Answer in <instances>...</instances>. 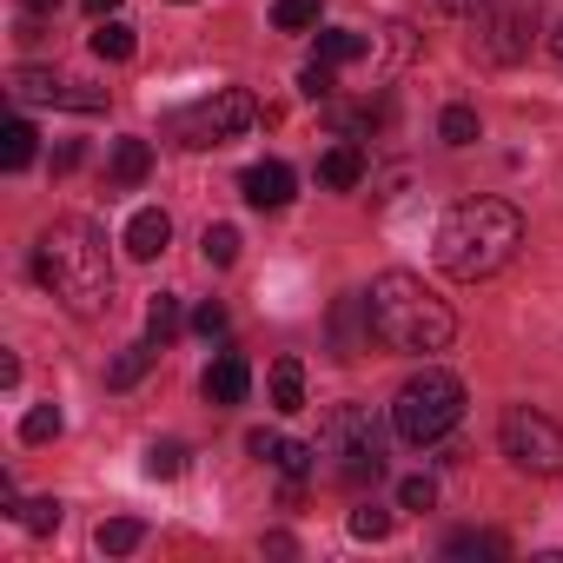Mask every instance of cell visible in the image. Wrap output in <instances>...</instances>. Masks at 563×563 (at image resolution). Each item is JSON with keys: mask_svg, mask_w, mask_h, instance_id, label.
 Instances as JSON below:
<instances>
[{"mask_svg": "<svg viewBox=\"0 0 563 563\" xmlns=\"http://www.w3.org/2000/svg\"><path fill=\"white\" fill-rule=\"evenodd\" d=\"M34 278L74 312V319H100L113 306V258H107V232L93 219H54L34 245Z\"/></svg>", "mask_w": 563, "mask_h": 563, "instance_id": "6da1fadb", "label": "cell"}, {"mask_svg": "<svg viewBox=\"0 0 563 563\" xmlns=\"http://www.w3.org/2000/svg\"><path fill=\"white\" fill-rule=\"evenodd\" d=\"M365 319H372V339L385 352H411V358H431V352H444L457 339L451 306L418 272H378L372 292H365Z\"/></svg>", "mask_w": 563, "mask_h": 563, "instance_id": "7a4b0ae2", "label": "cell"}, {"mask_svg": "<svg viewBox=\"0 0 563 563\" xmlns=\"http://www.w3.org/2000/svg\"><path fill=\"white\" fill-rule=\"evenodd\" d=\"M517 245H523V212L510 199H464L438 225V272H451L457 286H477L517 258Z\"/></svg>", "mask_w": 563, "mask_h": 563, "instance_id": "3957f363", "label": "cell"}, {"mask_svg": "<svg viewBox=\"0 0 563 563\" xmlns=\"http://www.w3.org/2000/svg\"><path fill=\"white\" fill-rule=\"evenodd\" d=\"M319 477L358 490L385 477V431L372 418V405H332L319 424Z\"/></svg>", "mask_w": 563, "mask_h": 563, "instance_id": "277c9868", "label": "cell"}, {"mask_svg": "<svg viewBox=\"0 0 563 563\" xmlns=\"http://www.w3.org/2000/svg\"><path fill=\"white\" fill-rule=\"evenodd\" d=\"M457 418H464V385L451 372H438V365H424L418 378H405L398 398H391V431L405 444H438V438L457 431Z\"/></svg>", "mask_w": 563, "mask_h": 563, "instance_id": "5b68a950", "label": "cell"}, {"mask_svg": "<svg viewBox=\"0 0 563 563\" xmlns=\"http://www.w3.org/2000/svg\"><path fill=\"white\" fill-rule=\"evenodd\" d=\"M252 126H258V100H252L245 87H219V93H206V100L166 113V140H179V146H192V153L225 146V140H239V133H252Z\"/></svg>", "mask_w": 563, "mask_h": 563, "instance_id": "8992f818", "label": "cell"}, {"mask_svg": "<svg viewBox=\"0 0 563 563\" xmlns=\"http://www.w3.org/2000/svg\"><path fill=\"white\" fill-rule=\"evenodd\" d=\"M497 444H504V457H510L517 471H530V477H556V471H563V424H556L550 411H537V405H510L504 424H497Z\"/></svg>", "mask_w": 563, "mask_h": 563, "instance_id": "52a82bcc", "label": "cell"}, {"mask_svg": "<svg viewBox=\"0 0 563 563\" xmlns=\"http://www.w3.org/2000/svg\"><path fill=\"white\" fill-rule=\"evenodd\" d=\"M14 100H27V107H74V113H100V107H107L100 87L60 80V74H47V67H21V74H14Z\"/></svg>", "mask_w": 563, "mask_h": 563, "instance_id": "ba28073f", "label": "cell"}, {"mask_svg": "<svg viewBox=\"0 0 563 563\" xmlns=\"http://www.w3.org/2000/svg\"><path fill=\"white\" fill-rule=\"evenodd\" d=\"M292 166L286 159H258V166H245L239 173V192H245V206H258V212H278V206H292Z\"/></svg>", "mask_w": 563, "mask_h": 563, "instance_id": "9c48e42d", "label": "cell"}, {"mask_svg": "<svg viewBox=\"0 0 563 563\" xmlns=\"http://www.w3.org/2000/svg\"><path fill=\"white\" fill-rule=\"evenodd\" d=\"M199 391H206L212 405H245V391H252V365H245L239 352H219V358L206 365Z\"/></svg>", "mask_w": 563, "mask_h": 563, "instance_id": "30bf717a", "label": "cell"}, {"mask_svg": "<svg viewBox=\"0 0 563 563\" xmlns=\"http://www.w3.org/2000/svg\"><path fill=\"white\" fill-rule=\"evenodd\" d=\"M166 239H173V219H166L159 206H140V212L126 219V252H133V258H159Z\"/></svg>", "mask_w": 563, "mask_h": 563, "instance_id": "8fae6325", "label": "cell"}, {"mask_svg": "<svg viewBox=\"0 0 563 563\" xmlns=\"http://www.w3.org/2000/svg\"><path fill=\"white\" fill-rule=\"evenodd\" d=\"M358 179H365V153H358L352 140L325 146V159H319V186H332V192H352Z\"/></svg>", "mask_w": 563, "mask_h": 563, "instance_id": "7c38bea8", "label": "cell"}, {"mask_svg": "<svg viewBox=\"0 0 563 563\" xmlns=\"http://www.w3.org/2000/svg\"><path fill=\"white\" fill-rule=\"evenodd\" d=\"M153 358H159V345L153 339H140V345H126L113 365H107V391H133L146 372H153Z\"/></svg>", "mask_w": 563, "mask_h": 563, "instance_id": "4fadbf2b", "label": "cell"}, {"mask_svg": "<svg viewBox=\"0 0 563 563\" xmlns=\"http://www.w3.org/2000/svg\"><path fill=\"white\" fill-rule=\"evenodd\" d=\"M272 405L278 411H306V365L299 358H278L272 365Z\"/></svg>", "mask_w": 563, "mask_h": 563, "instance_id": "5bb4252c", "label": "cell"}, {"mask_svg": "<svg viewBox=\"0 0 563 563\" xmlns=\"http://www.w3.org/2000/svg\"><path fill=\"white\" fill-rule=\"evenodd\" d=\"M365 47H372L365 34H352V27H325L312 60H325V67H345V60H365Z\"/></svg>", "mask_w": 563, "mask_h": 563, "instance_id": "9a60e30c", "label": "cell"}, {"mask_svg": "<svg viewBox=\"0 0 563 563\" xmlns=\"http://www.w3.org/2000/svg\"><path fill=\"white\" fill-rule=\"evenodd\" d=\"M146 173H153V146H146V140H120V146H113V179H120V186H140Z\"/></svg>", "mask_w": 563, "mask_h": 563, "instance_id": "2e32d148", "label": "cell"}, {"mask_svg": "<svg viewBox=\"0 0 563 563\" xmlns=\"http://www.w3.org/2000/svg\"><path fill=\"white\" fill-rule=\"evenodd\" d=\"M93 543H100L107 556H126V550H140V543H146V523H140V517H107Z\"/></svg>", "mask_w": 563, "mask_h": 563, "instance_id": "e0dca14e", "label": "cell"}, {"mask_svg": "<svg viewBox=\"0 0 563 563\" xmlns=\"http://www.w3.org/2000/svg\"><path fill=\"white\" fill-rule=\"evenodd\" d=\"M27 159H34V126L27 120H8V126H0V166L21 173Z\"/></svg>", "mask_w": 563, "mask_h": 563, "instance_id": "ac0fdd59", "label": "cell"}, {"mask_svg": "<svg viewBox=\"0 0 563 563\" xmlns=\"http://www.w3.org/2000/svg\"><path fill=\"white\" fill-rule=\"evenodd\" d=\"M133 47H140V41H133V27H126V21H113V14H107V21L93 27V54H100V60H133Z\"/></svg>", "mask_w": 563, "mask_h": 563, "instance_id": "d6986e66", "label": "cell"}, {"mask_svg": "<svg viewBox=\"0 0 563 563\" xmlns=\"http://www.w3.org/2000/svg\"><path fill=\"white\" fill-rule=\"evenodd\" d=\"M173 332H179V299H173V292H159V299L146 306V339H153V345H166Z\"/></svg>", "mask_w": 563, "mask_h": 563, "instance_id": "ffe728a7", "label": "cell"}, {"mask_svg": "<svg viewBox=\"0 0 563 563\" xmlns=\"http://www.w3.org/2000/svg\"><path fill=\"white\" fill-rule=\"evenodd\" d=\"M60 405H34L27 418H21V444H47V438H60Z\"/></svg>", "mask_w": 563, "mask_h": 563, "instance_id": "44dd1931", "label": "cell"}, {"mask_svg": "<svg viewBox=\"0 0 563 563\" xmlns=\"http://www.w3.org/2000/svg\"><path fill=\"white\" fill-rule=\"evenodd\" d=\"M272 27H286V34L319 27V0H278V8H272Z\"/></svg>", "mask_w": 563, "mask_h": 563, "instance_id": "7402d4cb", "label": "cell"}, {"mask_svg": "<svg viewBox=\"0 0 563 563\" xmlns=\"http://www.w3.org/2000/svg\"><path fill=\"white\" fill-rule=\"evenodd\" d=\"M444 556H504V537H490V530H457V537L444 543Z\"/></svg>", "mask_w": 563, "mask_h": 563, "instance_id": "603a6c76", "label": "cell"}, {"mask_svg": "<svg viewBox=\"0 0 563 563\" xmlns=\"http://www.w3.org/2000/svg\"><path fill=\"white\" fill-rule=\"evenodd\" d=\"M490 54H497V60H517V54H523V14H517V8L497 14V41H490Z\"/></svg>", "mask_w": 563, "mask_h": 563, "instance_id": "cb8c5ba5", "label": "cell"}, {"mask_svg": "<svg viewBox=\"0 0 563 563\" xmlns=\"http://www.w3.org/2000/svg\"><path fill=\"white\" fill-rule=\"evenodd\" d=\"M438 133H444V146H471V140H477V113H471V107H444Z\"/></svg>", "mask_w": 563, "mask_h": 563, "instance_id": "d4e9b609", "label": "cell"}, {"mask_svg": "<svg viewBox=\"0 0 563 563\" xmlns=\"http://www.w3.org/2000/svg\"><path fill=\"white\" fill-rule=\"evenodd\" d=\"M206 265H232L239 258V225H206Z\"/></svg>", "mask_w": 563, "mask_h": 563, "instance_id": "484cf974", "label": "cell"}, {"mask_svg": "<svg viewBox=\"0 0 563 563\" xmlns=\"http://www.w3.org/2000/svg\"><path fill=\"white\" fill-rule=\"evenodd\" d=\"M14 517H21V530L47 537V530L60 523V504H54V497H34V504H14Z\"/></svg>", "mask_w": 563, "mask_h": 563, "instance_id": "4316f807", "label": "cell"}, {"mask_svg": "<svg viewBox=\"0 0 563 563\" xmlns=\"http://www.w3.org/2000/svg\"><path fill=\"white\" fill-rule=\"evenodd\" d=\"M352 537H358V543H378V537H391V510H378V504H358V510H352Z\"/></svg>", "mask_w": 563, "mask_h": 563, "instance_id": "83f0119b", "label": "cell"}, {"mask_svg": "<svg viewBox=\"0 0 563 563\" xmlns=\"http://www.w3.org/2000/svg\"><path fill=\"white\" fill-rule=\"evenodd\" d=\"M179 471H186V444H173V438H166V444H153V451H146V477H179Z\"/></svg>", "mask_w": 563, "mask_h": 563, "instance_id": "f1b7e54d", "label": "cell"}, {"mask_svg": "<svg viewBox=\"0 0 563 563\" xmlns=\"http://www.w3.org/2000/svg\"><path fill=\"white\" fill-rule=\"evenodd\" d=\"M398 504H405V510H431V504H438V484H431V477H405V484H398Z\"/></svg>", "mask_w": 563, "mask_h": 563, "instance_id": "f546056e", "label": "cell"}, {"mask_svg": "<svg viewBox=\"0 0 563 563\" xmlns=\"http://www.w3.org/2000/svg\"><path fill=\"white\" fill-rule=\"evenodd\" d=\"M299 87H306V100H332V67H325V60H312V67L299 74Z\"/></svg>", "mask_w": 563, "mask_h": 563, "instance_id": "4dcf8cb0", "label": "cell"}, {"mask_svg": "<svg viewBox=\"0 0 563 563\" xmlns=\"http://www.w3.org/2000/svg\"><path fill=\"white\" fill-rule=\"evenodd\" d=\"M245 451H252V457H265V464H278V451H286V438H278V431H265V424H258V431L245 438Z\"/></svg>", "mask_w": 563, "mask_h": 563, "instance_id": "1f68e13d", "label": "cell"}, {"mask_svg": "<svg viewBox=\"0 0 563 563\" xmlns=\"http://www.w3.org/2000/svg\"><path fill=\"white\" fill-rule=\"evenodd\" d=\"M192 332H199V339H219V332H225V306H199V312H192Z\"/></svg>", "mask_w": 563, "mask_h": 563, "instance_id": "d6a6232c", "label": "cell"}, {"mask_svg": "<svg viewBox=\"0 0 563 563\" xmlns=\"http://www.w3.org/2000/svg\"><path fill=\"white\" fill-rule=\"evenodd\" d=\"M80 166V146H54V173H74Z\"/></svg>", "mask_w": 563, "mask_h": 563, "instance_id": "836d02e7", "label": "cell"}, {"mask_svg": "<svg viewBox=\"0 0 563 563\" xmlns=\"http://www.w3.org/2000/svg\"><path fill=\"white\" fill-rule=\"evenodd\" d=\"M444 14H477V8H490V0H438Z\"/></svg>", "mask_w": 563, "mask_h": 563, "instance_id": "e575fe53", "label": "cell"}, {"mask_svg": "<svg viewBox=\"0 0 563 563\" xmlns=\"http://www.w3.org/2000/svg\"><path fill=\"white\" fill-rule=\"evenodd\" d=\"M113 8H120V0H87V14H93V21H107Z\"/></svg>", "mask_w": 563, "mask_h": 563, "instance_id": "d590c367", "label": "cell"}, {"mask_svg": "<svg viewBox=\"0 0 563 563\" xmlns=\"http://www.w3.org/2000/svg\"><path fill=\"white\" fill-rule=\"evenodd\" d=\"M550 54H556V60H563V27H556V34H550Z\"/></svg>", "mask_w": 563, "mask_h": 563, "instance_id": "8d00e7d4", "label": "cell"}, {"mask_svg": "<svg viewBox=\"0 0 563 563\" xmlns=\"http://www.w3.org/2000/svg\"><path fill=\"white\" fill-rule=\"evenodd\" d=\"M179 8H186V0H179Z\"/></svg>", "mask_w": 563, "mask_h": 563, "instance_id": "74e56055", "label": "cell"}]
</instances>
